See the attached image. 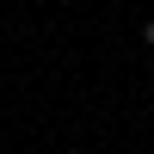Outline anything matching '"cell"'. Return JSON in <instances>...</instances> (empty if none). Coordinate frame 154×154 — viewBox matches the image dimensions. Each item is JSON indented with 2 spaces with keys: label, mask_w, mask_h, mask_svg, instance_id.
<instances>
[{
  "label": "cell",
  "mask_w": 154,
  "mask_h": 154,
  "mask_svg": "<svg viewBox=\"0 0 154 154\" xmlns=\"http://www.w3.org/2000/svg\"><path fill=\"white\" fill-rule=\"evenodd\" d=\"M142 43H148V49H154V19H142Z\"/></svg>",
  "instance_id": "6da1fadb"
},
{
  "label": "cell",
  "mask_w": 154,
  "mask_h": 154,
  "mask_svg": "<svg viewBox=\"0 0 154 154\" xmlns=\"http://www.w3.org/2000/svg\"><path fill=\"white\" fill-rule=\"evenodd\" d=\"M62 154H86V148H62Z\"/></svg>",
  "instance_id": "7a4b0ae2"
}]
</instances>
